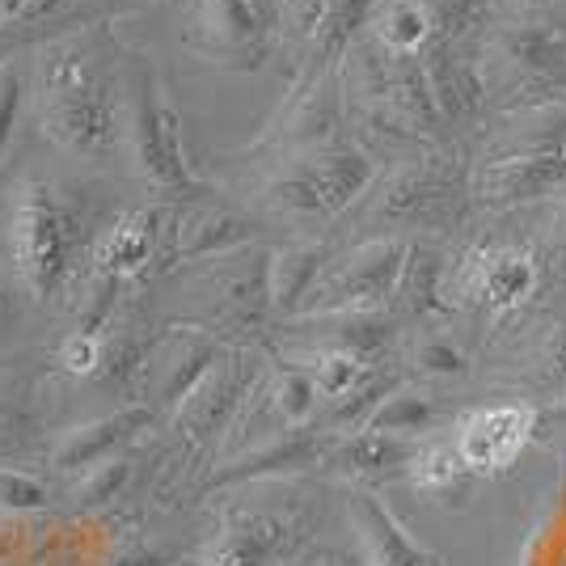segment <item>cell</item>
Masks as SVG:
<instances>
[{"label":"cell","instance_id":"obj_1","mask_svg":"<svg viewBox=\"0 0 566 566\" xmlns=\"http://www.w3.org/2000/svg\"><path fill=\"white\" fill-rule=\"evenodd\" d=\"M90 220L81 203L48 174H22L9 187L4 203V250L13 262L18 287L34 305H69L72 287L81 280V262L94 254Z\"/></svg>","mask_w":566,"mask_h":566},{"label":"cell","instance_id":"obj_2","mask_svg":"<svg viewBox=\"0 0 566 566\" xmlns=\"http://www.w3.org/2000/svg\"><path fill=\"white\" fill-rule=\"evenodd\" d=\"M34 123L60 153L106 161L118 148V72L81 39L55 43L34 69Z\"/></svg>","mask_w":566,"mask_h":566},{"label":"cell","instance_id":"obj_3","mask_svg":"<svg viewBox=\"0 0 566 566\" xmlns=\"http://www.w3.org/2000/svg\"><path fill=\"white\" fill-rule=\"evenodd\" d=\"M118 153L144 187L174 199H195L203 182L187 161L182 115L153 55H127L118 69Z\"/></svg>","mask_w":566,"mask_h":566},{"label":"cell","instance_id":"obj_4","mask_svg":"<svg viewBox=\"0 0 566 566\" xmlns=\"http://www.w3.org/2000/svg\"><path fill=\"white\" fill-rule=\"evenodd\" d=\"M380 169L368 148L352 140L322 144L313 153L283 157L262 182V212L292 220V224H331L352 212L368 190L377 187Z\"/></svg>","mask_w":566,"mask_h":566},{"label":"cell","instance_id":"obj_5","mask_svg":"<svg viewBox=\"0 0 566 566\" xmlns=\"http://www.w3.org/2000/svg\"><path fill=\"white\" fill-rule=\"evenodd\" d=\"M410 237H368L352 245L347 254L331 259L322 271L317 287L308 292L301 317L292 322H308V317H343V313H380L385 305L398 301L401 275L410 262Z\"/></svg>","mask_w":566,"mask_h":566},{"label":"cell","instance_id":"obj_6","mask_svg":"<svg viewBox=\"0 0 566 566\" xmlns=\"http://www.w3.org/2000/svg\"><path fill=\"white\" fill-rule=\"evenodd\" d=\"M465 178L444 157H415L377 178L368 190V224L385 237H406L415 229H444L465 212Z\"/></svg>","mask_w":566,"mask_h":566},{"label":"cell","instance_id":"obj_7","mask_svg":"<svg viewBox=\"0 0 566 566\" xmlns=\"http://www.w3.org/2000/svg\"><path fill=\"white\" fill-rule=\"evenodd\" d=\"M254 389H259V380H254V368H250V355L241 347H229L212 373L169 410L178 440L190 452L212 449L216 440H224V431H233L237 415L245 410Z\"/></svg>","mask_w":566,"mask_h":566},{"label":"cell","instance_id":"obj_8","mask_svg":"<svg viewBox=\"0 0 566 566\" xmlns=\"http://www.w3.org/2000/svg\"><path fill=\"white\" fill-rule=\"evenodd\" d=\"M343 123V76L338 72H313L305 69L296 76L292 94L280 106V115L266 123L254 153H271L275 161L296 157V153H313L322 144H334Z\"/></svg>","mask_w":566,"mask_h":566},{"label":"cell","instance_id":"obj_9","mask_svg":"<svg viewBox=\"0 0 566 566\" xmlns=\"http://www.w3.org/2000/svg\"><path fill=\"white\" fill-rule=\"evenodd\" d=\"M305 542V524L287 507H233L216 524L199 566H283Z\"/></svg>","mask_w":566,"mask_h":566},{"label":"cell","instance_id":"obj_10","mask_svg":"<svg viewBox=\"0 0 566 566\" xmlns=\"http://www.w3.org/2000/svg\"><path fill=\"white\" fill-rule=\"evenodd\" d=\"M203 326L208 331H250L271 313V250H241L199 271Z\"/></svg>","mask_w":566,"mask_h":566},{"label":"cell","instance_id":"obj_11","mask_svg":"<svg viewBox=\"0 0 566 566\" xmlns=\"http://www.w3.org/2000/svg\"><path fill=\"white\" fill-rule=\"evenodd\" d=\"M271 25L250 0H190L187 43L195 55L224 69H259L271 48Z\"/></svg>","mask_w":566,"mask_h":566},{"label":"cell","instance_id":"obj_12","mask_svg":"<svg viewBox=\"0 0 566 566\" xmlns=\"http://www.w3.org/2000/svg\"><path fill=\"white\" fill-rule=\"evenodd\" d=\"M537 431V410L528 401H495V406H473L452 423V444L461 452L465 470L486 478L516 465L520 452L528 449Z\"/></svg>","mask_w":566,"mask_h":566},{"label":"cell","instance_id":"obj_13","mask_svg":"<svg viewBox=\"0 0 566 566\" xmlns=\"http://www.w3.org/2000/svg\"><path fill=\"white\" fill-rule=\"evenodd\" d=\"M250 245H254V224L233 208H220V203L174 208L166 220V245H161V266L157 271L208 266V262L241 254Z\"/></svg>","mask_w":566,"mask_h":566},{"label":"cell","instance_id":"obj_14","mask_svg":"<svg viewBox=\"0 0 566 566\" xmlns=\"http://www.w3.org/2000/svg\"><path fill=\"white\" fill-rule=\"evenodd\" d=\"M153 415L157 410L148 401H127V406H118L111 415H97V419L64 427L48 452L51 470L72 478V482L85 478L97 465H106V461H115L123 452H132V444L153 427Z\"/></svg>","mask_w":566,"mask_h":566},{"label":"cell","instance_id":"obj_15","mask_svg":"<svg viewBox=\"0 0 566 566\" xmlns=\"http://www.w3.org/2000/svg\"><path fill=\"white\" fill-rule=\"evenodd\" d=\"M566 190V144L558 148H499L473 174V199L491 208H516Z\"/></svg>","mask_w":566,"mask_h":566},{"label":"cell","instance_id":"obj_16","mask_svg":"<svg viewBox=\"0 0 566 566\" xmlns=\"http://www.w3.org/2000/svg\"><path fill=\"white\" fill-rule=\"evenodd\" d=\"M166 208H132L115 216L111 229H102L90 254V275L85 283H123L140 280L161 266V245H166Z\"/></svg>","mask_w":566,"mask_h":566},{"label":"cell","instance_id":"obj_17","mask_svg":"<svg viewBox=\"0 0 566 566\" xmlns=\"http://www.w3.org/2000/svg\"><path fill=\"white\" fill-rule=\"evenodd\" d=\"M347 516H352V533L364 566H449L364 486H355L347 499Z\"/></svg>","mask_w":566,"mask_h":566},{"label":"cell","instance_id":"obj_18","mask_svg":"<svg viewBox=\"0 0 566 566\" xmlns=\"http://www.w3.org/2000/svg\"><path fill=\"white\" fill-rule=\"evenodd\" d=\"M229 352L208 326H187L174 331L153 347L148 359V389H153V410H174L178 401L187 398L199 380L220 364V355Z\"/></svg>","mask_w":566,"mask_h":566},{"label":"cell","instance_id":"obj_19","mask_svg":"<svg viewBox=\"0 0 566 566\" xmlns=\"http://www.w3.org/2000/svg\"><path fill=\"white\" fill-rule=\"evenodd\" d=\"M537 283H542V262L524 250H473L461 271V292L495 313L528 305Z\"/></svg>","mask_w":566,"mask_h":566},{"label":"cell","instance_id":"obj_20","mask_svg":"<svg viewBox=\"0 0 566 566\" xmlns=\"http://www.w3.org/2000/svg\"><path fill=\"white\" fill-rule=\"evenodd\" d=\"M419 452V440H401V436H385V431H347L334 436L326 465L343 478L355 482H389V478H406L410 461Z\"/></svg>","mask_w":566,"mask_h":566},{"label":"cell","instance_id":"obj_21","mask_svg":"<svg viewBox=\"0 0 566 566\" xmlns=\"http://www.w3.org/2000/svg\"><path fill=\"white\" fill-rule=\"evenodd\" d=\"M419 60H423L427 85H431V97H436L444 123H461V118H470L482 106V97H486V72L478 69L473 60H465V55H457L452 39L436 34Z\"/></svg>","mask_w":566,"mask_h":566},{"label":"cell","instance_id":"obj_22","mask_svg":"<svg viewBox=\"0 0 566 566\" xmlns=\"http://www.w3.org/2000/svg\"><path fill=\"white\" fill-rule=\"evenodd\" d=\"M495 55L520 85H549L566 72V30L549 22H516L495 34Z\"/></svg>","mask_w":566,"mask_h":566},{"label":"cell","instance_id":"obj_23","mask_svg":"<svg viewBox=\"0 0 566 566\" xmlns=\"http://www.w3.org/2000/svg\"><path fill=\"white\" fill-rule=\"evenodd\" d=\"M326 266H331V250L317 237H296L280 250H271V313L301 317L308 292L317 287Z\"/></svg>","mask_w":566,"mask_h":566},{"label":"cell","instance_id":"obj_24","mask_svg":"<svg viewBox=\"0 0 566 566\" xmlns=\"http://www.w3.org/2000/svg\"><path fill=\"white\" fill-rule=\"evenodd\" d=\"M259 406L266 410V419L275 431H301V427H313L317 419V406H322V394L308 377V368L301 359H287L280 364L271 377L254 389Z\"/></svg>","mask_w":566,"mask_h":566},{"label":"cell","instance_id":"obj_25","mask_svg":"<svg viewBox=\"0 0 566 566\" xmlns=\"http://www.w3.org/2000/svg\"><path fill=\"white\" fill-rule=\"evenodd\" d=\"M380 0H331L317 34L308 39V64L313 72H338V64L347 60L359 43L364 30H373V13Z\"/></svg>","mask_w":566,"mask_h":566},{"label":"cell","instance_id":"obj_26","mask_svg":"<svg viewBox=\"0 0 566 566\" xmlns=\"http://www.w3.org/2000/svg\"><path fill=\"white\" fill-rule=\"evenodd\" d=\"M436 423H440L436 398L423 394V389H415V385H398V389L385 394V401L373 410V419L364 427L368 431H385V436H401V440H423L427 431H436Z\"/></svg>","mask_w":566,"mask_h":566},{"label":"cell","instance_id":"obj_27","mask_svg":"<svg viewBox=\"0 0 566 566\" xmlns=\"http://www.w3.org/2000/svg\"><path fill=\"white\" fill-rule=\"evenodd\" d=\"M373 39L389 55H423V48L436 39L431 18L419 0H380L373 13Z\"/></svg>","mask_w":566,"mask_h":566},{"label":"cell","instance_id":"obj_28","mask_svg":"<svg viewBox=\"0 0 566 566\" xmlns=\"http://www.w3.org/2000/svg\"><path fill=\"white\" fill-rule=\"evenodd\" d=\"M406 478L423 495H449L461 486V478H470V470H465V461H461V452L449 436V440H427V444L419 440V452H415Z\"/></svg>","mask_w":566,"mask_h":566},{"label":"cell","instance_id":"obj_29","mask_svg":"<svg viewBox=\"0 0 566 566\" xmlns=\"http://www.w3.org/2000/svg\"><path fill=\"white\" fill-rule=\"evenodd\" d=\"M301 364L308 368V377L317 385L322 401H343L352 398L355 389L368 380V364L352 352H331V347H317V352L301 355Z\"/></svg>","mask_w":566,"mask_h":566},{"label":"cell","instance_id":"obj_30","mask_svg":"<svg viewBox=\"0 0 566 566\" xmlns=\"http://www.w3.org/2000/svg\"><path fill=\"white\" fill-rule=\"evenodd\" d=\"M440 280H444V259L436 250L410 245V262H406V275H401L398 287V305L406 313H427L440 296Z\"/></svg>","mask_w":566,"mask_h":566},{"label":"cell","instance_id":"obj_31","mask_svg":"<svg viewBox=\"0 0 566 566\" xmlns=\"http://www.w3.org/2000/svg\"><path fill=\"white\" fill-rule=\"evenodd\" d=\"M132 470H136V465H132V452H123V457H115V461H106V465L90 470L85 478H76V482H72V499H76V507L97 512V507L115 503V499L127 491Z\"/></svg>","mask_w":566,"mask_h":566},{"label":"cell","instance_id":"obj_32","mask_svg":"<svg viewBox=\"0 0 566 566\" xmlns=\"http://www.w3.org/2000/svg\"><path fill=\"white\" fill-rule=\"evenodd\" d=\"M106 352H111V326H106V331L76 326V331L64 334V343H60V368H64L69 377H102Z\"/></svg>","mask_w":566,"mask_h":566},{"label":"cell","instance_id":"obj_33","mask_svg":"<svg viewBox=\"0 0 566 566\" xmlns=\"http://www.w3.org/2000/svg\"><path fill=\"white\" fill-rule=\"evenodd\" d=\"M410 364L427 380H452L470 373V359H465V352L452 343L449 334H427V338H419L415 352H410Z\"/></svg>","mask_w":566,"mask_h":566},{"label":"cell","instance_id":"obj_34","mask_svg":"<svg viewBox=\"0 0 566 566\" xmlns=\"http://www.w3.org/2000/svg\"><path fill=\"white\" fill-rule=\"evenodd\" d=\"M51 503V486L30 470L0 465V512L4 516H25V512H43Z\"/></svg>","mask_w":566,"mask_h":566},{"label":"cell","instance_id":"obj_35","mask_svg":"<svg viewBox=\"0 0 566 566\" xmlns=\"http://www.w3.org/2000/svg\"><path fill=\"white\" fill-rule=\"evenodd\" d=\"M427 9V18H431V30L440 34V39H461L470 25L482 22V13H486V0H419Z\"/></svg>","mask_w":566,"mask_h":566},{"label":"cell","instance_id":"obj_36","mask_svg":"<svg viewBox=\"0 0 566 566\" xmlns=\"http://www.w3.org/2000/svg\"><path fill=\"white\" fill-rule=\"evenodd\" d=\"M22 106H25L22 72L13 69V64H0V161H4V157H9V148H13Z\"/></svg>","mask_w":566,"mask_h":566},{"label":"cell","instance_id":"obj_37","mask_svg":"<svg viewBox=\"0 0 566 566\" xmlns=\"http://www.w3.org/2000/svg\"><path fill=\"white\" fill-rule=\"evenodd\" d=\"M30 431H34V423H30L25 401L18 398V394H0V461L25 452Z\"/></svg>","mask_w":566,"mask_h":566},{"label":"cell","instance_id":"obj_38","mask_svg":"<svg viewBox=\"0 0 566 566\" xmlns=\"http://www.w3.org/2000/svg\"><path fill=\"white\" fill-rule=\"evenodd\" d=\"M331 0H280V30H287L292 39H301L308 48V39L317 34V22L326 13Z\"/></svg>","mask_w":566,"mask_h":566},{"label":"cell","instance_id":"obj_39","mask_svg":"<svg viewBox=\"0 0 566 566\" xmlns=\"http://www.w3.org/2000/svg\"><path fill=\"white\" fill-rule=\"evenodd\" d=\"M13 331H18V296H13V283L0 266V347L13 343Z\"/></svg>","mask_w":566,"mask_h":566},{"label":"cell","instance_id":"obj_40","mask_svg":"<svg viewBox=\"0 0 566 566\" xmlns=\"http://www.w3.org/2000/svg\"><path fill=\"white\" fill-rule=\"evenodd\" d=\"M554 262L566 271V203L563 212H558V224H554Z\"/></svg>","mask_w":566,"mask_h":566},{"label":"cell","instance_id":"obj_41","mask_svg":"<svg viewBox=\"0 0 566 566\" xmlns=\"http://www.w3.org/2000/svg\"><path fill=\"white\" fill-rule=\"evenodd\" d=\"M254 9L262 13V22L271 25V30H280V0H250Z\"/></svg>","mask_w":566,"mask_h":566},{"label":"cell","instance_id":"obj_42","mask_svg":"<svg viewBox=\"0 0 566 566\" xmlns=\"http://www.w3.org/2000/svg\"><path fill=\"white\" fill-rule=\"evenodd\" d=\"M9 18H13V0H0V34L9 30Z\"/></svg>","mask_w":566,"mask_h":566},{"label":"cell","instance_id":"obj_43","mask_svg":"<svg viewBox=\"0 0 566 566\" xmlns=\"http://www.w3.org/2000/svg\"><path fill=\"white\" fill-rule=\"evenodd\" d=\"M317 566H352V563H347V558H338V554H326V558H317Z\"/></svg>","mask_w":566,"mask_h":566},{"label":"cell","instance_id":"obj_44","mask_svg":"<svg viewBox=\"0 0 566 566\" xmlns=\"http://www.w3.org/2000/svg\"><path fill=\"white\" fill-rule=\"evenodd\" d=\"M283 566H296V563H283Z\"/></svg>","mask_w":566,"mask_h":566}]
</instances>
